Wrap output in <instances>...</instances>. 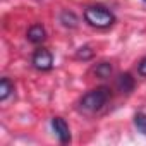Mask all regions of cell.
<instances>
[{"mask_svg":"<svg viewBox=\"0 0 146 146\" xmlns=\"http://www.w3.org/2000/svg\"><path fill=\"white\" fill-rule=\"evenodd\" d=\"M60 21L64 23V26H70V28L78 26V17L72 14V12H64V14L60 16Z\"/></svg>","mask_w":146,"mask_h":146,"instance_id":"9c48e42d","label":"cell"},{"mask_svg":"<svg viewBox=\"0 0 146 146\" xmlns=\"http://www.w3.org/2000/svg\"><path fill=\"white\" fill-rule=\"evenodd\" d=\"M137 72H139L141 76H144V78H146V57L139 62V65H137Z\"/></svg>","mask_w":146,"mask_h":146,"instance_id":"7c38bea8","label":"cell"},{"mask_svg":"<svg viewBox=\"0 0 146 146\" xmlns=\"http://www.w3.org/2000/svg\"><path fill=\"white\" fill-rule=\"evenodd\" d=\"M84 19L88 24H91L93 28H100V29H105V28H110L115 21L113 14L110 11H107L105 7H100V5H93V7H88L84 11Z\"/></svg>","mask_w":146,"mask_h":146,"instance_id":"7a4b0ae2","label":"cell"},{"mask_svg":"<svg viewBox=\"0 0 146 146\" xmlns=\"http://www.w3.org/2000/svg\"><path fill=\"white\" fill-rule=\"evenodd\" d=\"M52 127H53V132L55 136L58 137V141L62 144H67L70 141V131H69V125L67 122L62 119V117H53L52 119Z\"/></svg>","mask_w":146,"mask_h":146,"instance_id":"277c9868","label":"cell"},{"mask_svg":"<svg viewBox=\"0 0 146 146\" xmlns=\"http://www.w3.org/2000/svg\"><path fill=\"white\" fill-rule=\"evenodd\" d=\"M45 38H46V31H45V28L41 24H33L28 29V40L31 43H36L38 45V43L45 41Z\"/></svg>","mask_w":146,"mask_h":146,"instance_id":"5b68a950","label":"cell"},{"mask_svg":"<svg viewBox=\"0 0 146 146\" xmlns=\"http://www.w3.org/2000/svg\"><path fill=\"white\" fill-rule=\"evenodd\" d=\"M95 72H96V76L102 78V79L110 78V74H112V65H110L108 62H102V64H98V65L95 67Z\"/></svg>","mask_w":146,"mask_h":146,"instance_id":"ba28073f","label":"cell"},{"mask_svg":"<svg viewBox=\"0 0 146 146\" xmlns=\"http://www.w3.org/2000/svg\"><path fill=\"white\" fill-rule=\"evenodd\" d=\"M12 91H14L12 83H11L7 78H4L2 81H0V100H7V96H9Z\"/></svg>","mask_w":146,"mask_h":146,"instance_id":"52a82bcc","label":"cell"},{"mask_svg":"<svg viewBox=\"0 0 146 146\" xmlns=\"http://www.w3.org/2000/svg\"><path fill=\"white\" fill-rule=\"evenodd\" d=\"M117 86L120 91L124 93H131L132 88H134V79L131 78V74H120L119 79H117Z\"/></svg>","mask_w":146,"mask_h":146,"instance_id":"8992f818","label":"cell"},{"mask_svg":"<svg viewBox=\"0 0 146 146\" xmlns=\"http://www.w3.org/2000/svg\"><path fill=\"white\" fill-rule=\"evenodd\" d=\"M33 65H35L38 70H48V69H52V65H53V57H52V53H50L48 50H45V48L36 50L35 55H33Z\"/></svg>","mask_w":146,"mask_h":146,"instance_id":"3957f363","label":"cell"},{"mask_svg":"<svg viewBox=\"0 0 146 146\" xmlns=\"http://www.w3.org/2000/svg\"><path fill=\"white\" fill-rule=\"evenodd\" d=\"M108 98H110V91H108V88H96V90L88 91V93L79 100L78 108H79L81 113L93 115V113L100 112V110L107 105Z\"/></svg>","mask_w":146,"mask_h":146,"instance_id":"6da1fadb","label":"cell"},{"mask_svg":"<svg viewBox=\"0 0 146 146\" xmlns=\"http://www.w3.org/2000/svg\"><path fill=\"white\" fill-rule=\"evenodd\" d=\"M134 124H136L137 131L143 132V134L146 136V113H136V117H134Z\"/></svg>","mask_w":146,"mask_h":146,"instance_id":"30bf717a","label":"cell"},{"mask_svg":"<svg viewBox=\"0 0 146 146\" xmlns=\"http://www.w3.org/2000/svg\"><path fill=\"white\" fill-rule=\"evenodd\" d=\"M93 53H91V50L88 48V46H84V48H79V53H78V57L79 58H90Z\"/></svg>","mask_w":146,"mask_h":146,"instance_id":"8fae6325","label":"cell"},{"mask_svg":"<svg viewBox=\"0 0 146 146\" xmlns=\"http://www.w3.org/2000/svg\"><path fill=\"white\" fill-rule=\"evenodd\" d=\"M144 2H146V0H144Z\"/></svg>","mask_w":146,"mask_h":146,"instance_id":"4fadbf2b","label":"cell"}]
</instances>
